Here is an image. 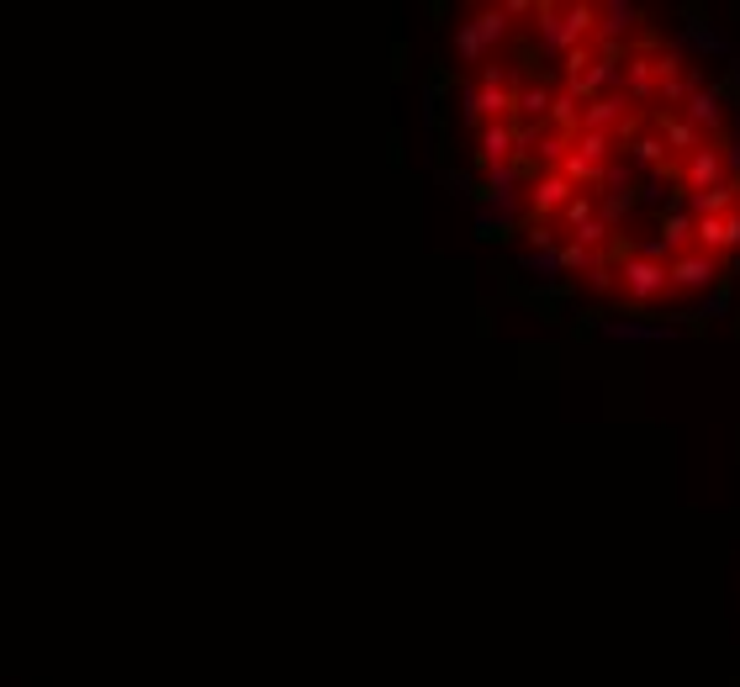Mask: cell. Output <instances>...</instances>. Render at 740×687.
<instances>
[{
  "label": "cell",
  "mask_w": 740,
  "mask_h": 687,
  "mask_svg": "<svg viewBox=\"0 0 740 687\" xmlns=\"http://www.w3.org/2000/svg\"><path fill=\"white\" fill-rule=\"evenodd\" d=\"M450 74L476 191L545 275L682 318L740 270V96L698 32L640 6L513 0L455 27Z\"/></svg>",
  "instance_id": "6da1fadb"
}]
</instances>
